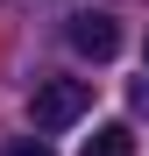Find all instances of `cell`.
Listing matches in <instances>:
<instances>
[{"label":"cell","mask_w":149,"mask_h":156,"mask_svg":"<svg viewBox=\"0 0 149 156\" xmlns=\"http://www.w3.org/2000/svg\"><path fill=\"white\" fill-rule=\"evenodd\" d=\"M85 107H92V85H85V78H43V85L29 92V121H36V135L71 128Z\"/></svg>","instance_id":"6da1fadb"},{"label":"cell","mask_w":149,"mask_h":156,"mask_svg":"<svg viewBox=\"0 0 149 156\" xmlns=\"http://www.w3.org/2000/svg\"><path fill=\"white\" fill-rule=\"evenodd\" d=\"M71 50L92 57V64H107L114 50H121V21L114 14H71Z\"/></svg>","instance_id":"7a4b0ae2"},{"label":"cell","mask_w":149,"mask_h":156,"mask_svg":"<svg viewBox=\"0 0 149 156\" xmlns=\"http://www.w3.org/2000/svg\"><path fill=\"white\" fill-rule=\"evenodd\" d=\"M0 156H57V149H50L43 135H14V142H7V149H0Z\"/></svg>","instance_id":"277c9868"},{"label":"cell","mask_w":149,"mask_h":156,"mask_svg":"<svg viewBox=\"0 0 149 156\" xmlns=\"http://www.w3.org/2000/svg\"><path fill=\"white\" fill-rule=\"evenodd\" d=\"M128 107H135V114H149V78H135V85H128Z\"/></svg>","instance_id":"5b68a950"},{"label":"cell","mask_w":149,"mask_h":156,"mask_svg":"<svg viewBox=\"0 0 149 156\" xmlns=\"http://www.w3.org/2000/svg\"><path fill=\"white\" fill-rule=\"evenodd\" d=\"M85 156H135V135L121 121H107V128H92V142H85Z\"/></svg>","instance_id":"3957f363"}]
</instances>
